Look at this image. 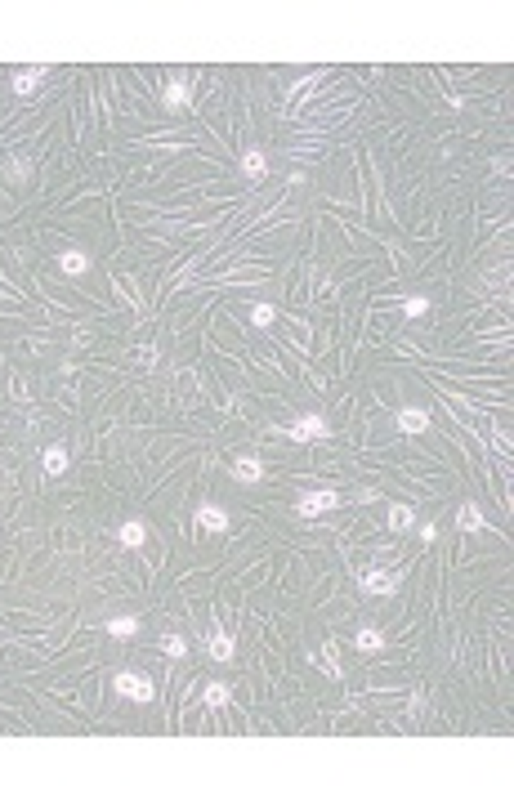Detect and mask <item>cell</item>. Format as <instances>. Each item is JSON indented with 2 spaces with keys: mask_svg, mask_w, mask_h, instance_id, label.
Here are the masks:
<instances>
[{
  "mask_svg": "<svg viewBox=\"0 0 514 804\" xmlns=\"http://www.w3.org/2000/svg\"><path fill=\"white\" fill-rule=\"evenodd\" d=\"M112 689H117L125 701H153V679H148V675H139V670H117V675H112Z\"/></svg>",
  "mask_w": 514,
  "mask_h": 804,
  "instance_id": "cell-1",
  "label": "cell"
},
{
  "mask_svg": "<svg viewBox=\"0 0 514 804\" xmlns=\"http://www.w3.org/2000/svg\"><path fill=\"white\" fill-rule=\"evenodd\" d=\"M327 433H331V425L322 421V416H300V421L287 429V438L291 443H318V438H327Z\"/></svg>",
  "mask_w": 514,
  "mask_h": 804,
  "instance_id": "cell-2",
  "label": "cell"
},
{
  "mask_svg": "<svg viewBox=\"0 0 514 804\" xmlns=\"http://www.w3.org/2000/svg\"><path fill=\"white\" fill-rule=\"evenodd\" d=\"M340 505V496L336 492H309V496H300V518H318V514H327V510H336Z\"/></svg>",
  "mask_w": 514,
  "mask_h": 804,
  "instance_id": "cell-3",
  "label": "cell"
},
{
  "mask_svg": "<svg viewBox=\"0 0 514 804\" xmlns=\"http://www.w3.org/2000/svg\"><path fill=\"white\" fill-rule=\"evenodd\" d=\"M197 527H202V532H224L228 527V514L220 505H197Z\"/></svg>",
  "mask_w": 514,
  "mask_h": 804,
  "instance_id": "cell-4",
  "label": "cell"
},
{
  "mask_svg": "<svg viewBox=\"0 0 514 804\" xmlns=\"http://www.w3.org/2000/svg\"><path fill=\"white\" fill-rule=\"evenodd\" d=\"M358 585H362V590H367V594H394V590H398V581H394L389 572H380V567H371V572L362 577Z\"/></svg>",
  "mask_w": 514,
  "mask_h": 804,
  "instance_id": "cell-5",
  "label": "cell"
},
{
  "mask_svg": "<svg viewBox=\"0 0 514 804\" xmlns=\"http://www.w3.org/2000/svg\"><path fill=\"white\" fill-rule=\"evenodd\" d=\"M398 429H403V433H425V429H429V411L403 407V411H398Z\"/></svg>",
  "mask_w": 514,
  "mask_h": 804,
  "instance_id": "cell-6",
  "label": "cell"
},
{
  "mask_svg": "<svg viewBox=\"0 0 514 804\" xmlns=\"http://www.w3.org/2000/svg\"><path fill=\"white\" fill-rule=\"evenodd\" d=\"M117 541H121L125 550H139V545L148 541V523H143V518H130V523H121V532H117Z\"/></svg>",
  "mask_w": 514,
  "mask_h": 804,
  "instance_id": "cell-7",
  "label": "cell"
},
{
  "mask_svg": "<svg viewBox=\"0 0 514 804\" xmlns=\"http://www.w3.org/2000/svg\"><path fill=\"white\" fill-rule=\"evenodd\" d=\"M233 478H237V483H259V478H264V460H259V456H242V460L233 465Z\"/></svg>",
  "mask_w": 514,
  "mask_h": 804,
  "instance_id": "cell-8",
  "label": "cell"
},
{
  "mask_svg": "<svg viewBox=\"0 0 514 804\" xmlns=\"http://www.w3.org/2000/svg\"><path fill=\"white\" fill-rule=\"evenodd\" d=\"M58 268H63V273H72V277H81V273H90V255H86V250H63Z\"/></svg>",
  "mask_w": 514,
  "mask_h": 804,
  "instance_id": "cell-9",
  "label": "cell"
},
{
  "mask_svg": "<svg viewBox=\"0 0 514 804\" xmlns=\"http://www.w3.org/2000/svg\"><path fill=\"white\" fill-rule=\"evenodd\" d=\"M5 179L14 183V188H19V183H27V179H31V157H23V153L9 157V161H5Z\"/></svg>",
  "mask_w": 514,
  "mask_h": 804,
  "instance_id": "cell-10",
  "label": "cell"
},
{
  "mask_svg": "<svg viewBox=\"0 0 514 804\" xmlns=\"http://www.w3.org/2000/svg\"><path fill=\"white\" fill-rule=\"evenodd\" d=\"M242 175L246 179H264V175H269V157H264L259 148H251V153L242 157Z\"/></svg>",
  "mask_w": 514,
  "mask_h": 804,
  "instance_id": "cell-11",
  "label": "cell"
},
{
  "mask_svg": "<svg viewBox=\"0 0 514 804\" xmlns=\"http://www.w3.org/2000/svg\"><path fill=\"white\" fill-rule=\"evenodd\" d=\"M206 644H210V657H215V661H233V639H228L224 630H210Z\"/></svg>",
  "mask_w": 514,
  "mask_h": 804,
  "instance_id": "cell-12",
  "label": "cell"
},
{
  "mask_svg": "<svg viewBox=\"0 0 514 804\" xmlns=\"http://www.w3.org/2000/svg\"><path fill=\"white\" fill-rule=\"evenodd\" d=\"M161 98H165V108H184L188 98H192V86H188V81H170Z\"/></svg>",
  "mask_w": 514,
  "mask_h": 804,
  "instance_id": "cell-13",
  "label": "cell"
},
{
  "mask_svg": "<svg viewBox=\"0 0 514 804\" xmlns=\"http://www.w3.org/2000/svg\"><path fill=\"white\" fill-rule=\"evenodd\" d=\"M45 72H49V67H27V72L14 76V90H19V94H31V90H36L41 81H45Z\"/></svg>",
  "mask_w": 514,
  "mask_h": 804,
  "instance_id": "cell-14",
  "label": "cell"
},
{
  "mask_svg": "<svg viewBox=\"0 0 514 804\" xmlns=\"http://www.w3.org/2000/svg\"><path fill=\"white\" fill-rule=\"evenodd\" d=\"M456 527L461 532H478V527H483V510H478V505H461L456 510Z\"/></svg>",
  "mask_w": 514,
  "mask_h": 804,
  "instance_id": "cell-15",
  "label": "cell"
},
{
  "mask_svg": "<svg viewBox=\"0 0 514 804\" xmlns=\"http://www.w3.org/2000/svg\"><path fill=\"white\" fill-rule=\"evenodd\" d=\"M354 644H358L362 652H380V648H385V634H380L376 626H362V630L354 634Z\"/></svg>",
  "mask_w": 514,
  "mask_h": 804,
  "instance_id": "cell-16",
  "label": "cell"
},
{
  "mask_svg": "<svg viewBox=\"0 0 514 804\" xmlns=\"http://www.w3.org/2000/svg\"><path fill=\"white\" fill-rule=\"evenodd\" d=\"M108 634H112V639H135V634H139V622H135V617H112V622H108Z\"/></svg>",
  "mask_w": 514,
  "mask_h": 804,
  "instance_id": "cell-17",
  "label": "cell"
},
{
  "mask_svg": "<svg viewBox=\"0 0 514 804\" xmlns=\"http://www.w3.org/2000/svg\"><path fill=\"white\" fill-rule=\"evenodd\" d=\"M389 527H394V532L416 527V510H411V505H394V510H389Z\"/></svg>",
  "mask_w": 514,
  "mask_h": 804,
  "instance_id": "cell-18",
  "label": "cell"
},
{
  "mask_svg": "<svg viewBox=\"0 0 514 804\" xmlns=\"http://www.w3.org/2000/svg\"><path fill=\"white\" fill-rule=\"evenodd\" d=\"M161 652H165L170 661L188 657V639H184V634H161Z\"/></svg>",
  "mask_w": 514,
  "mask_h": 804,
  "instance_id": "cell-19",
  "label": "cell"
},
{
  "mask_svg": "<svg viewBox=\"0 0 514 804\" xmlns=\"http://www.w3.org/2000/svg\"><path fill=\"white\" fill-rule=\"evenodd\" d=\"M228 697H233V693H228V684H206V693H202V701H206L210 711L228 706Z\"/></svg>",
  "mask_w": 514,
  "mask_h": 804,
  "instance_id": "cell-20",
  "label": "cell"
},
{
  "mask_svg": "<svg viewBox=\"0 0 514 804\" xmlns=\"http://www.w3.org/2000/svg\"><path fill=\"white\" fill-rule=\"evenodd\" d=\"M68 469V447H45V474H63Z\"/></svg>",
  "mask_w": 514,
  "mask_h": 804,
  "instance_id": "cell-21",
  "label": "cell"
},
{
  "mask_svg": "<svg viewBox=\"0 0 514 804\" xmlns=\"http://www.w3.org/2000/svg\"><path fill=\"white\" fill-rule=\"evenodd\" d=\"M318 666L327 670V675H331V679H340V661H336V644H327V648H322V657H318Z\"/></svg>",
  "mask_w": 514,
  "mask_h": 804,
  "instance_id": "cell-22",
  "label": "cell"
},
{
  "mask_svg": "<svg viewBox=\"0 0 514 804\" xmlns=\"http://www.w3.org/2000/svg\"><path fill=\"white\" fill-rule=\"evenodd\" d=\"M403 313H407V317H425V313H429V299H425V295H407V299H403Z\"/></svg>",
  "mask_w": 514,
  "mask_h": 804,
  "instance_id": "cell-23",
  "label": "cell"
},
{
  "mask_svg": "<svg viewBox=\"0 0 514 804\" xmlns=\"http://www.w3.org/2000/svg\"><path fill=\"white\" fill-rule=\"evenodd\" d=\"M273 317H277V313H273V304H255V309H251V322H255V326H269Z\"/></svg>",
  "mask_w": 514,
  "mask_h": 804,
  "instance_id": "cell-24",
  "label": "cell"
}]
</instances>
